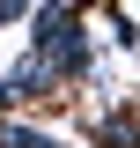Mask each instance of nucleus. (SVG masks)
Returning a JSON list of instances; mask_svg holds the SVG:
<instances>
[{"instance_id":"nucleus-5","label":"nucleus","mask_w":140,"mask_h":148,"mask_svg":"<svg viewBox=\"0 0 140 148\" xmlns=\"http://www.w3.org/2000/svg\"><path fill=\"white\" fill-rule=\"evenodd\" d=\"M30 8H37V0H0V30H7V22H22Z\"/></svg>"},{"instance_id":"nucleus-2","label":"nucleus","mask_w":140,"mask_h":148,"mask_svg":"<svg viewBox=\"0 0 140 148\" xmlns=\"http://www.w3.org/2000/svg\"><path fill=\"white\" fill-rule=\"evenodd\" d=\"M59 96V82H52V67L22 45L7 67H0V111H37V104H52Z\"/></svg>"},{"instance_id":"nucleus-1","label":"nucleus","mask_w":140,"mask_h":148,"mask_svg":"<svg viewBox=\"0 0 140 148\" xmlns=\"http://www.w3.org/2000/svg\"><path fill=\"white\" fill-rule=\"evenodd\" d=\"M22 22H30V52L52 67L59 96H74V89H96V82H103V52H96V30H88V15L74 8V0H37Z\"/></svg>"},{"instance_id":"nucleus-3","label":"nucleus","mask_w":140,"mask_h":148,"mask_svg":"<svg viewBox=\"0 0 140 148\" xmlns=\"http://www.w3.org/2000/svg\"><path fill=\"white\" fill-rule=\"evenodd\" d=\"M88 141H96V148H140V104H103V111H88Z\"/></svg>"},{"instance_id":"nucleus-4","label":"nucleus","mask_w":140,"mask_h":148,"mask_svg":"<svg viewBox=\"0 0 140 148\" xmlns=\"http://www.w3.org/2000/svg\"><path fill=\"white\" fill-rule=\"evenodd\" d=\"M0 148H67V141L37 119H22V111H0Z\"/></svg>"}]
</instances>
